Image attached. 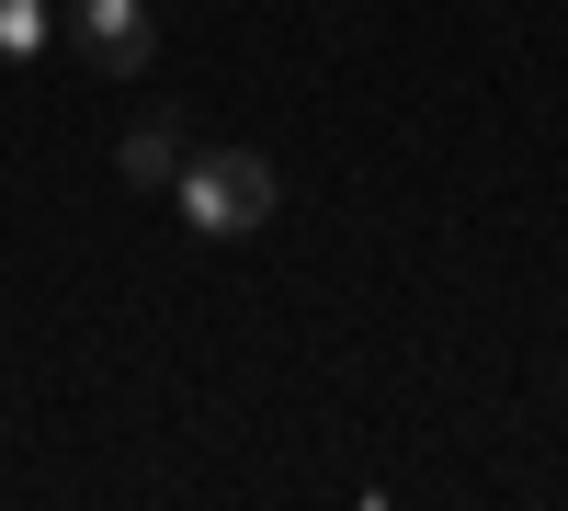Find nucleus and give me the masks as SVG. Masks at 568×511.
I'll return each instance as SVG.
<instances>
[{
	"instance_id": "obj_1",
	"label": "nucleus",
	"mask_w": 568,
	"mask_h": 511,
	"mask_svg": "<svg viewBox=\"0 0 568 511\" xmlns=\"http://www.w3.org/2000/svg\"><path fill=\"white\" fill-rule=\"evenodd\" d=\"M171 194H182V227H194V239H251V227H273L284 182L251 149H194V160L171 171Z\"/></svg>"
},
{
	"instance_id": "obj_2",
	"label": "nucleus",
	"mask_w": 568,
	"mask_h": 511,
	"mask_svg": "<svg viewBox=\"0 0 568 511\" xmlns=\"http://www.w3.org/2000/svg\"><path fill=\"white\" fill-rule=\"evenodd\" d=\"M58 23H69V45L91 69H149L160 58V12H149V0H69Z\"/></svg>"
},
{
	"instance_id": "obj_3",
	"label": "nucleus",
	"mask_w": 568,
	"mask_h": 511,
	"mask_svg": "<svg viewBox=\"0 0 568 511\" xmlns=\"http://www.w3.org/2000/svg\"><path fill=\"white\" fill-rule=\"evenodd\" d=\"M114 171L136 182V194H171V171H182V125H171V114H149V125H125V149H114Z\"/></svg>"
},
{
	"instance_id": "obj_4",
	"label": "nucleus",
	"mask_w": 568,
	"mask_h": 511,
	"mask_svg": "<svg viewBox=\"0 0 568 511\" xmlns=\"http://www.w3.org/2000/svg\"><path fill=\"white\" fill-rule=\"evenodd\" d=\"M45 34H58V12H45V0H0V69H23Z\"/></svg>"
}]
</instances>
